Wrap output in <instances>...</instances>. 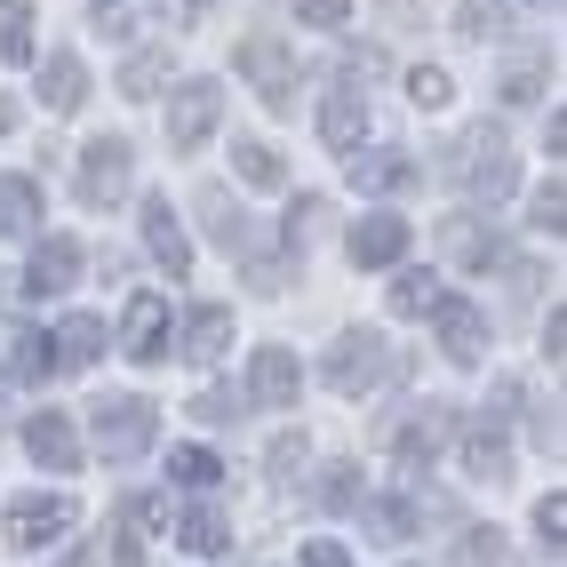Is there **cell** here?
Masks as SVG:
<instances>
[{
    "mask_svg": "<svg viewBox=\"0 0 567 567\" xmlns=\"http://www.w3.org/2000/svg\"><path fill=\"white\" fill-rule=\"evenodd\" d=\"M296 464H305V432H280V440H272V472L288 480Z\"/></svg>",
    "mask_w": 567,
    "mask_h": 567,
    "instance_id": "cell-41",
    "label": "cell"
},
{
    "mask_svg": "<svg viewBox=\"0 0 567 567\" xmlns=\"http://www.w3.org/2000/svg\"><path fill=\"white\" fill-rule=\"evenodd\" d=\"M464 176H472V193H480V200H504V193H512V176H519V168H512V153H504V136H496V128H480V136H472V168H464Z\"/></svg>",
    "mask_w": 567,
    "mask_h": 567,
    "instance_id": "cell-14",
    "label": "cell"
},
{
    "mask_svg": "<svg viewBox=\"0 0 567 567\" xmlns=\"http://www.w3.org/2000/svg\"><path fill=\"white\" fill-rule=\"evenodd\" d=\"M240 72H248V81L264 89V104H288V89H296V64H288V49L272 41V32H248V41H240Z\"/></svg>",
    "mask_w": 567,
    "mask_h": 567,
    "instance_id": "cell-6",
    "label": "cell"
},
{
    "mask_svg": "<svg viewBox=\"0 0 567 567\" xmlns=\"http://www.w3.org/2000/svg\"><path fill=\"white\" fill-rule=\"evenodd\" d=\"M352 184H360V193H408L415 161L408 153H352Z\"/></svg>",
    "mask_w": 567,
    "mask_h": 567,
    "instance_id": "cell-17",
    "label": "cell"
},
{
    "mask_svg": "<svg viewBox=\"0 0 567 567\" xmlns=\"http://www.w3.org/2000/svg\"><path fill=\"white\" fill-rule=\"evenodd\" d=\"M504 24H512V0H464V32L472 41H496Z\"/></svg>",
    "mask_w": 567,
    "mask_h": 567,
    "instance_id": "cell-31",
    "label": "cell"
},
{
    "mask_svg": "<svg viewBox=\"0 0 567 567\" xmlns=\"http://www.w3.org/2000/svg\"><path fill=\"white\" fill-rule=\"evenodd\" d=\"M200 216H208V233H216L224 248H248V224H240V208L224 200V193H200Z\"/></svg>",
    "mask_w": 567,
    "mask_h": 567,
    "instance_id": "cell-28",
    "label": "cell"
},
{
    "mask_svg": "<svg viewBox=\"0 0 567 567\" xmlns=\"http://www.w3.org/2000/svg\"><path fill=\"white\" fill-rule=\"evenodd\" d=\"M32 224H41V184L0 176V233H32Z\"/></svg>",
    "mask_w": 567,
    "mask_h": 567,
    "instance_id": "cell-21",
    "label": "cell"
},
{
    "mask_svg": "<svg viewBox=\"0 0 567 567\" xmlns=\"http://www.w3.org/2000/svg\"><path fill=\"white\" fill-rule=\"evenodd\" d=\"M504 96H512V104L544 96V64H512V72H504Z\"/></svg>",
    "mask_w": 567,
    "mask_h": 567,
    "instance_id": "cell-37",
    "label": "cell"
},
{
    "mask_svg": "<svg viewBox=\"0 0 567 567\" xmlns=\"http://www.w3.org/2000/svg\"><path fill=\"white\" fill-rule=\"evenodd\" d=\"M536 527H544V544L559 551V527H567V504H559V496H544V504H536Z\"/></svg>",
    "mask_w": 567,
    "mask_h": 567,
    "instance_id": "cell-43",
    "label": "cell"
},
{
    "mask_svg": "<svg viewBox=\"0 0 567 567\" xmlns=\"http://www.w3.org/2000/svg\"><path fill=\"white\" fill-rule=\"evenodd\" d=\"M121 336H128V360H144V368H153V360H168V336H176V320H168V296H136Z\"/></svg>",
    "mask_w": 567,
    "mask_h": 567,
    "instance_id": "cell-12",
    "label": "cell"
},
{
    "mask_svg": "<svg viewBox=\"0 0 567 567\" xmlns=\"http://www.w3.org/2000/svg\"><path fill=\"white\" fill-rule=\"evenodd\" d=\"M233 168H240V184H256V193H272V184H280L272 144H233Z\"/></svg>",
    "mask_w": 567,
    "mask_h": 567,
    "instance_id": "cell-27",
    "label": "cell"
},
{
    "mask_svg": "<svg viewBox=\"0 0 567 567\" xmlns=\"http://www.w3.org/2000/svg\"><path fill=\"white\" fill-rule=\"evenodd\" d=\"M104 344H112V336H104V320H64L56 328V368H89V360H104Z\"/></svg>",
    "mask_w": 567,
    "mask_h": 567,
    "instance_id": "cell-19",
    "label": "cell"
},
{
    "mask_svg": "<svg viewBox=\"0 0 567 567\" xmlns=\"http://www.w3.org/2000/svg\"><path fill=\"white\" fill-rule=\"evenodd\" d=\"M432 328H440V352L464 360V368L487 352V320H480V305H464V296H440V305H432Z\"/></svg>",
    "mask_w": 567,
    "mask_h": 567,
    "instance_id": "cell-8",
    "label": "cell"
},
{
    "mask_svg": "<svg viewBox=\"0 0 567 567\" xmlns=\"http://www.w3.org/2000/svg\"><path fill=\"white\" fill-rule=\"evenodd\" d=\"M161 81H168V49H136L121 64V96H161Z\"/></svg>",
    "mask_w": 567,
    "mask_h": 567,
    "instance_id": "cell-25",
    "label": "cell"
},
{
    "mask_svg": "<svg viewBox=\"0 0 567 567\" xmlns=\"http://www.w3.org/2000/svg\"><path fill=\"white\" fill-rule=\"evenodd\" d=\"M496 559H504V544L487 536V527H472V536H464V567H496Z\"/></svg>",
    "mask_w": 567,
    "mask_h": 567,
    "instance_id": "cell-39",
    "label": "cell"
},
{
    "mask_svg": "<svg viewBox=\"0 0 567 567\" xmlns=\"http://www.w3.org/2000/svg\"><path fill=\"white\" fill-rule=\"evenodd\" d=\"M440 440H447V415L424 408V415H408V424L392 432V456H400V464H432V456H440Z\"/></svg>",
    "mask_w": 567,
    "mask_h": 567,
    "instance_id": "cell-18",
    "label": "cell"
},
{
    "mask_svg": "<svg viewBox=\"0 0 567 567\" xmlns=\"http://www.w3.org/2000/svg\"><path fill=\"white\" fill-rule=\"evenodd\" d=\"M9 128H17V104H9V96H0V136H9Z\"/></svg>",
    "mask_w": 567,
    "mask_h": 567,
    "instance_id": "cell-46",
    "label": "cell"
},
{
    "mask_svg": "<svg viewBox=\"0 0 567 567\" xmlns=\"http://www.w3.org/2000/svg\"><path fill=\"white\" fill-rule=\"evenodd\" d=\"M248 392H256V408H296V392H305V368H296V352L264 344V352L248 360Z\"/></svg>",
    "mask_w": 567,
    "mask_h": 567,
    "instance_id": "cell-9",
    "label": "cell"
},
{
    "mask_svg": "<svg viewBox=\"0 0 567 567\" xmlns=\"http://www.w3.org/2000/svg\"><path fill=\"white\" fill-rule=\"evenodd\" d=\"M72 519H81V504H72V496H17V504H9V544H17V551H41V544L64 536Z\"/></svg>",
    "mask_w": 567,
    "mask_h": 567,
    "instance_id": "cell-4",
    "label": "cell"
},
{
    "mask_svg": "<svg viewBox=\"0 0 567 567\" xmlns=\"http://www.w3.org/2000/svg\"><path fill=\"white\" fill-rule=\"evenodd\" d=\"M432 305H440V280H432V272H408V280L392 288V312H400V320H415V312H432Z\"/></svg>",
    "mask_w": 567,
    "mask_h": 567,
    "instance_id": "cell-29",
    "label": "cell"
},
{
    "mask_svg": "<svg viewBox=\"0 0 567 567\" xmlns=\"http://www.w3.org/2000/svg\"><path fill=\"white\" fill-rule=\"evenodd\" d=\"M368 527H375L384 544H400L408 527H415V504H368Z\"/></svg>",
    "mask_w": 567,
    "mask_h": 567,
    "instance_id": "cell-36",
    "label": "cell"
},
{
    "mask_svg": "<svg viewBox=\"0 0 567 567\" xmlns=\"http://www.w3.org/2000/svg\"><path fill=\"white\" fill-rule=\"evenodd\" d=\"M559 208H567V200H559V176H551L544 193H536V216H527V224H536V233H559V224H567Z\"/></svg>",
    "mask_w": 567,
    "mask_h": 567,
    "instance_id": "cell-38",
    "label": "cell"
},
{
    "mask_svg": "<svg viewBox=\"0 0 567 567\" xmlns=\"http://www.w3.org/2000/svg\"><path fill=\"white\" fill-rule=\"evenodd\" d=\"M72 280H81V240H64V233H49L41 248H32V264H24V296H64Z\"/></svg>",
    "mask_w": 567,
    "mask_h": 567,
    "instance_id": "cell-7",
    "label": "cell"
},
{
    "mask_svg": "<svg viewBox=\"0 0 567 567\" xmlns=\"http://www.w3.org/2000/svg\"><path fill=\"white\" fill-rule=\"evenodd\" d=\"M17 384H49L56 375V336H17Z\"/></svg>",
    "mask_w": 567,
    "mask_h": 567,
    "instance_id": "cell-26",
    "label": "cell"
},
{
    "mask_svg": "<svg viewBox=\"0 0 567 567\" xmlns=\"http://www.w3.org/2000/svg\"><path fill=\"white\" fill-rule=\"evenodd\" d=\"M121 193H128V144L121 136H96L89 153H81V200L89 208H112Z\"/></svg>",
    "mask_w": 567,
    "mask_h": 567,
    "instance_id": "cell-5",
    "label": "cell"
},
{
    "mask_svg": "<svg viewBox=\"0 0 567 567\" xmlns=\"http://www.w3.org/2000/svg\"><path fill=\"white\" fill-rule=\"evenodd\" d=\"M168 472H176L184 487H216V480H224V464L208 456V447H176V456H168Z\"/></svg>",
    "mask_w": 567,
    "mask_h": 567,
    "instance_id": "cell-30",
    "label": "cell"
},
{
    "mask_svg": "<svg viewBox=\"0 0 567 567\" xmlns=\"http://www.w3.org/2000/svg\"><path fill=\"white\" fill-rule=\"evenodd\" d=\"M216 112H224V89L216 81H184L168 96V144H176V153H200L208 128H216Z\"/></svg>",
    "mask_w": 567,
    "mask_h": 567,
    "instance_id": "cell-3",
    "label": "cell"
},
{
    "mask_svg": "<svg viewBox=\"0 0 567 567\" xmlns=\"http://www.w3.org/2000/svg\"><path fill=\"white\" fill-rule=\"evenodd\" d=\"M440 240H447V256H464V264H487V256H496V240H487V233H480V224H464V216H456V224H447V233H440Z\"/></svg>",
    "mask_w": 567,
    "mask_h": 567,
    "instance_id": "cell-33",
    "label": "cell"
},
{
    "mask_svg": "<svg viewBox=\"0 0 567 567\" xmlns=\"http://www.w3.org/2000/svg\"><path fill=\"white\" fill-rule=\"evenodd\" d=\"M184 336H193V344H184L193 360H224V352H233V312H224V305H200Z\"/></svg>",
    "mask_w": 567,
    "mask_h": 567,
    "instance_id": "cell-22",
    "label": "cell"
},
{
    "mask_svg": "<svg viewBox=\"0 0 567 567\" xmlns=\"http://www.w3.org/2000/svg\"><path fill=\"white\" fill-rule=\"evenodd\" d=\"M408 96H415V104H424V112H440L447 96H456V81H447V72H440V64H415V72H408Z\"/></svg>",
    "mask_w": 567,
    "mask_h": 567,
    "instance_id": "cell-32",
    "label": "cell"
},
{
    "mask_svg": "<svg viewBox=\"0 0 567 567\" xmlns=\"http://www.w3.org/2000/svg\"><path fill=\"white\" fill-rule=\"evenodd\" d=\"M24 447H32V464H49V472H72L81 464V432H72V415L64 408H41L24 424Z\"/></svg>",
    "mask_w": 567,
    "mask_h": 567,
    "instance_id": "cell-11",
    "label": "cell"
},
{
    "mask_svg": "<svg viewBox=\"0 0 567 567\" xmlns=\"http://www.w3.org/2000/svg\"><path fill=\"white\" fill-rule=\"evenodd\" d=\"M176 536H184V551H200V559L233 551V527H224V512H216V504H193V512H184V527H176Z\"/></svg>",
    "mask_w": 567,
    "mask_h": 567,
    "instance_id": "cell-20",
    "label": "cell"
},
{
    "mask_svg": "<svg viewBox=\"0 0 567 567\" xmlns=\"http://www.w3.org/2000/svg\"><path fill=\"white\" fill-rule=\"evenodd\" d=\"M41 96H49V112H81L89 72H81V56H72V49H56V56L41 64Z\"/></svg>",
    "mask_w": 567,
    "mask_h": 567,
    "instance_id": "cell-16",
    "label": "cell"
},
{
    "mask_svg": "<svg viewBox=\"0 0 567 567\" xmlns=\"http://www.w3.org/2000/svg\"><path fill=\"white\" fill-rule=\"evenodd\" d=\"M296 24H320V32H344V24H352V0H296Z\"/></svg>",
    "mask_w": 567,
    "mask_h": 567,
    "instance_id": "cell-34",
    "label": "cell"
},
{
    "mask_svg": "<svg viewBox=\"0 0 567 567\" xmlns=\"http://www.w3.org/2000/svg\"><path fill=\"white\" fill-rule=\"evenodd\" d=\"M320 136H328V153H360V136H368V104H360V89H328V104H320Z\"/></svg>",
    "mask_w": 567,
    "mask_h": 567,
    "instance_id": "cell-13",
    "label": "cell"
},
{
    "mask_svg": "<svg viewBox=\"0 0 567 567\" xmlns=\"http://www.w3.org/2000/svg\"><path fill=\"white\" fill-rule=\"evenodd\" d=\"M344 248H352L360 272H384V264H400V256H408V216H360Z\"/></svg>",
    "mask_w": 567,
    "mask_h": 567,
    "instance_id": "cell-10",
    "label": "cell"
},
{
    "mask_svg": "<svg viewBox=\"0 0 567 567\" xmlns=\"http://www.w3.org/2000/svg\"><path fill=\"white\" fill-rule=\"evenodd\" d=\"M32 0H0V64H32Z\"/></svg>",
    "mask_w": 567,
    "mask_h": 567,
    "instance_id": "cell-24",
    "label": "cell"
},
{
    "mask_svg": "<svg viewBox=\"0 0 567 567\" xmlns=\"http://www.w3.org/2000/svg\"><path fill=\"white\" fill-rule=\"evenodd\" d=\"M464 472H472V480H504V472H512V447H504V432L472 424V432H464Z\"/></svg>",
    "mask_w": 567,
    "mask_h": 567,
    "instance_id": "cell-23",
    "label": "cell"
},
{
    "mask_svg": "<svg viewBox=\"0 0 567 567\" xmlns=\"http://www.w3.org/2000/svg\"><path fill=\"white\" fill-rule=\"evenodd\" d=\"M305 567H352V559H344V544L320 536V544H305Z\"/></svg>",
    "mask_w": 567,
    "mask_h": 567,
    "instance_id": "cell-44",
    "label": "cell"
},
{
    "mask_svg": "<svg viewBox=\"0 0 567 567\" xmlns=\"http://www.w3.org/2000/svg\"><path fill=\"white\" fill-rule=\"evenodd\" d=\"M89 432H96V447H104L112 464H128V456H144V447H153L161 415H153V400L121 392V400H96V408H89Z\"/></svg>",
    "mask_w": 567,
    "mask_h": 567,
    "instance_id": "cell-1",
    "label": "cell"
},
{
    "mask_svg": "<svg viewBox=\"0 0 567 567\" xmlns=\"http://www.w3.org/2000/svg\"><path fill=\"white\" fill-rule=\"evenodd\" d=\"M320 504H328V512H360V504H368V496H360V480H352V464H336V472H328Z\"/></svg>",
    "mask_w": 567,
    "mask_h": 567,
    "instance_id": "cell-35",
    "label": "cell"
},
{
    "mask_svg": "<svg viewBox=\"0 0 567 567\" xmlns=\"http://www.w3.org/2000/svg\"><path fill=\"white\" fill-rule=\"evenodd\" d=\"M112 567H144V551H136V536H121V544H112Z\"/></svg>",
    "mask_w": 567,
    "mask_h": 567,
    "instance_id": "cell-45",
    "label": "cell"
},
{
    "mask_svg": "<svg viewBox=\"0 0 567 567\" xmlns=\"http://www.w3.org/2000/svg\"><path fill=\"white\" fill-rule=\"evenodd\" d=\"M144 248H153L161 264H168V272L184 280V272H193V240H184V224L168 216V200H153V208H144Z\"/></svg>",
    "mask_w": 567,
    "mask_h": 567,
    "instance_id": "cell-15",
    "label": "cell"
},
{
    "mask_svg": "<svg viewBox=\"0 0 567 567\" xmlns=\"http://www.w3.org/2000/svg\"><path fill=\"white\" fill-rule=\"evenodd\" d=\"M72 567H81V559H72Z\"/></svg>",
    "mask_w": 567,
    "mask_h": 567,
    "instance_id": "cell-47",
    "label": "cell"
},
{
    "mask_svg": "<svg viewBox=\"0 0 567 567\" xmlns=\"http://www.w3.org/2000/svg\"><path fill=\"white\" fill-rule=\"evenodd\" d=\"M193 415H208V424H233L240 400H233V392H200V400H193Z\"/></svg>",
    "mask_w": 567,
    "mask_h": 567,
    "instance_id": "cell-42",
    "label": "cell"
},
{
    "mask_svg": "<svg viewBox=\"0 0 567 567\" xmlns=\"http://www.w3.org/2000/svg\"><path fill=\"white\" fill-rule=\"evenodd\" d=\"M121 519H128V527H161V519H168V504H161V496H128V504H121Z\"/></svg>",
    "mask_w": 567,
    "mask_h": 567,
    "instance_id": "cell-40",
    "label": "cell"
},
{
    "mask_svg": "<svg viewBox=\"0 0 567 567\" xmlns=\"http://www.w3.org/2000/svg\"><path fill=\"white\" fill-rule=\"evenodd\" d=\"M384 375H392V344H384V336H368V328H360V336H344V344L328 352V384L344 392V400H352V392H368V384H384Z\"/></svg>",
    "mask_w": 567,
    "mask_h": 567,
    "instance_id": "cell-2",
    "label": "cell"
}]
</instances>
